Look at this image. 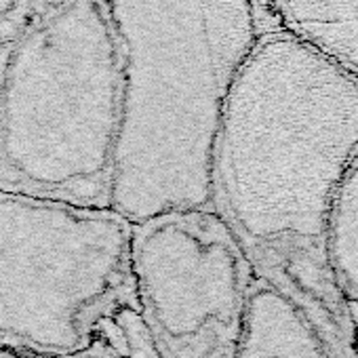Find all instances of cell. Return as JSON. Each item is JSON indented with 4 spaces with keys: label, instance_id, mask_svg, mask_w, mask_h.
<instances>
[{
    "label": "cell",
    "instance_id": "1",
    "mask_svg": "<svg viewBox=\"0 0 358 358\" xmlns=\"http://www.w3.org/2000/svg\"><path fill=\"white\" fill-rule=\"evenodd\" d=\"M356 152L358 83L282 28L262 30L224 106L211 211L329 358H358L352 310L327 259L331 203Z\"/></svg>",
    "mask_w": 358,
    "mask_h": 358
},
{
    "label": "cell",
    "instance_id": "6",
    "mask_svg": "<svg viewBox=\"0 0 358 358\" xmlns=\"http://www.w3.org/2000/svg\"><path fill=\"white\" fill-rule=\"evenodd\" d=\"M241 358H329L303 314L274 287L253 278L247 295Z\"/></svg>",
    "mask_w": 358,
    "mask_h": 358
},
{
    "label": "cell",
    "instance_id": "8",
    "mask_svg": "<svg viewBox=\"0 0 358 358\" xmlns=\"http://www.w3.org/2000/svg\"><path fill=\"white\" fill-rule=\"evenodd\" d=\"M327 259L341 297L358 303V152L335 190L327 224Z\"/></svg>",
    "mask_w": 358,
    "mask_h": 358
},
{
    "label": "cell",
    "instance_id": "9",
    "mask_svg": "<svg viewBox=\"0 0 358 358\" xmlns=\"http://www.w3.org/2000/svg\"><path fill=\"white\" fill-rule=\"evenodd\" d=\"M57 358H156L150 335L139 314H131L124 320L110 327L89 348Z\"/></svg>",
    "mask_w": 358,
    "mask_h": 358
},
{
    "label": "cell",
    "instance_id": "2",
    "mask_svg": "<svg viewBox=\"0 0 358 358\" xmlns=\"http://www.w3.org/2000/svg\"><path fill=\"white\" fill-rule=\"evenodd\" d=\"M120 45L110 209L133 224L211 209L226 99L257 36L253 0H108Z\"/></svg>",
    "mask_w": 358,
    "mask_h": 358
},
{
    "label": "cell",
    "instance_id": "5",
    "mask_svg": "<svg viewBox=\"0 0 358 358\" xmlns=\"http://www.w3.org/2000/svg\"><path fill=\"white\" fill-rule=\"evenodd\" d=\"M133 270L156 358H241L255 272L211 209L135 224Z\"/></svg>",
    "mask_w": 358,
    "mask_h": 358
},
{
    "label": "cell",
    "instance_id": "4",
    "mask_svg": "<svg viewBox=\"0 0 358 358\" xmlns=\"http://www.w3.org/2000/svg\"><path fill=\"white\" fill-rule=\"evenodd\" d=\"M133 232L110 207L0 192V348L70 356L139 314Z\"/></svg>",
    "mask_w": 358,
    "mask_h": 358
},
{
    "label": "cell",
    "instance_id": "7",
    "mask_svg": "<svg viewBox=\"0 0 358 358\" xmlns=\"http://www.w3.org/2000/svg\"><path fill=\"white\" fill-rule=\"evenodd\" d=\"M278 28L358 83V0H270Z\"/></svg>",
    "mask_w": 358,
    "mask_h": 358
},
{
    "label": "cell",
    "instance_id": "3",
    "mask_svg": "<svg viewBox=\"0 0 358 358\" xmlns=\"http://www.w3.org/2000/svg\"><path fill=\"white\" fill-rule=\"evenodd\" d=\"M93 0H74L15 51L0 95V192L110 207L120 45Z\"/></svg>",
    "mask_w": 358,
    "mask_h": 358
}]
</instances>
